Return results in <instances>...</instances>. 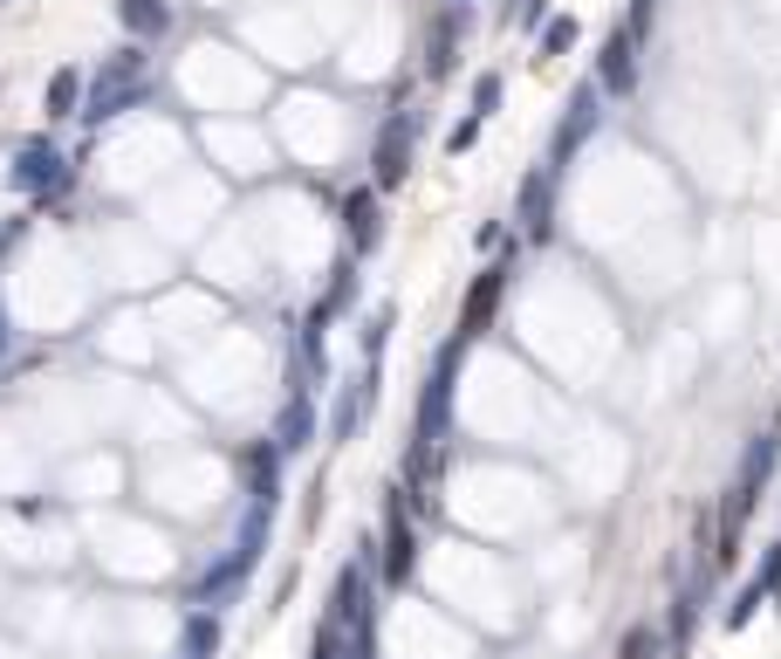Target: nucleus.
Masks as SVG:
<instances>
[{"label": "nucleus", "instance_id": "obj_1", "mask_svg": "<svg viewBox=\"0 0 781 659\" xmlns=\"http://www.w3.org/2000/svg\"><path fill=\"white\" fill-rule=\"evenodd\" d=\"M62 165H69V159H62V151L48 144V138H28V144L14 151V186L42 199V193H56V186H62Z\"/></svg>", "mask_w": 781, "mask_h": 659}, {"label": "nucleus", "instance_id": "obj_2", "mask_svg": "<svg viewBox=\"0 0 781 659\" xmlns=\"http://www.w3.org/2000/svg\"><path fill=\"white\" fill-rule=\"evenodd\" d=\"M83 104H90V76L83 69H56V76H48V90H42L48 117H83Z\"/></svg>", "mask_w": 781, "mask_h": 659}, {"label": "nucleus", "instance_id": "obj_3", "mask_svg": "<svg viewBox=\"0 0 781 659\" xmlns=\"http://www.w3.org/2000/svg\"><path fill=\"white\" fill-rule=\"evenodd\" d=\"M117 21H124L130 42H159V35H172V8H165V0H117Z\"/></svg>", "mask_w": 781, "mask_h": 659}, {"label": "nucleus", "instance_id": "obj_4", "mask_svg": "<svg viewBox=\"0 0 781 659\" xmlns=\"http://www.w3.org/2000/svg\"><path fill=\"white\" fill-rule=\"evenodd\" d=\"M405 159H411V117H391L384 124V144H377V186H398L405 180Z\"/></svg>", "mask_w": 781, "mask_h": 659}, {"label": "nucleus", "instance_id": "obj_5", "mask_svg": "<svg viewBox=\"0 0 781 659\" xmlns=\"http://www.w3.org/2000/svg\"><path fill=\"white\" fill-rule=\"evenodd\" d=\"M604 90H631V35H610V48H604Z\"/></svg>", "mask_w": 781, "mask_h": 659}, {"label": "nucleus", "instance_id": "obj_6", "mask_svg": "<svg viewBox=\"0 0 781 659\" xmlns=\"http://www.w3.org/2000/svg\"><path fill=\"white\" fill-rule=\"evenodd\" d=\"M453 28H459V21L446 14V21H439V35H432V56H426L432 76H446V69H453Z\"/></svg>", "mask_w": 781, "mask_h": 659}, {"label": "nucleus", "instance_id": "obj_7", "mask_svg": "<svg viewBox=\"0 0 781 659\" xmlns=\"http://www.w3.org/2000/svg\"><path fill=\"white\" fill-rule=\"evenodd\" d=\"M371 213H377V199L357 193V199H350V234H357V241H371Z\"/></svg>", "mask_w": 781, "mask_h": 659}, {"label": "nucleus", "instance_id": "obj_8", "mask_svg": "<svg viewBox=\"0 0 781 659\" xmlns=\"http://www.w3.org/2000/svg\"><path fill=\"white\" fill-rule=\"evenodd\" d=\"M569 42H576V21H549V35H541V56H562Z\"/></svg>", "mask_w": 781, "mask_h": 659}, {"label": "nucleus", "instance_id": "obj_9", "mask_svg": "<svg viewBox=\"0 0 781 659\" xmlns=\"http://www.w3.org/2000/svg\"><path fill=\"white\" fill-rule=\"evenodd\" d=\"M493 104H501V76H480L474 83V117H487Z\"/></svg>", "mask_w": 781, "mask_h": 659}, {"label": "nucleus", "instance_id": "obj_10", "mask_svg": "<svg viewBox=\"0 0 781 659\" xmlns=\"http://www.w3.org/2000/svg\"><path fill=\"white\" fill-rule=\"evenodd\" d=\"M651 652V632H631V646H623V659H644Z\"/></svg>", "mask_w": 781, "mask_h": 659}]
</instances>
